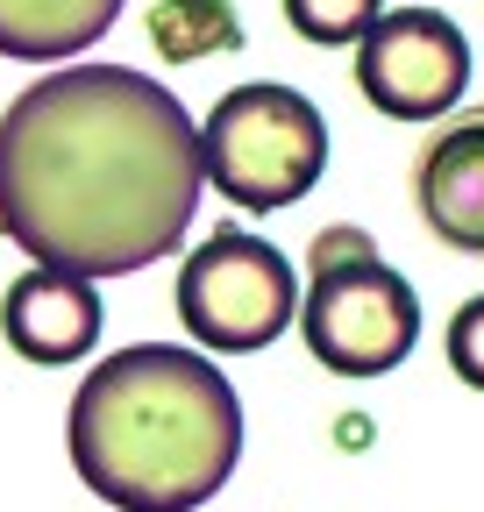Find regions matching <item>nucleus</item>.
Wrapping results in <instances>:
<instances>
[{
    "mask_svg": "<svg viewBox=\"0 0 484 512\" xmlns=\"http://www.w3.org/2000/svg\"><path fill=\"white\" fill-rule=\"evenodd\" d=\"M0 335H8L15 356H29L43 370H65V363L93 356V342H100V299L72 271H36L29 264L8 285V299H0Z\"/></svg>",
    "mask_w": 484,
    "mask_h": 512,
    "instance_id": "7",
    "label": "nucleus"
},
{
    "mask_svg": "<svg viewBox=\"0 0 484 512\" xmlns=\"http://www.w3.org/2000/svg\"><path fill=\"white\" fill-rule=\"evenodd\" d=\"M449 370L470 384V392H484V292L456 306L449 320Z\"/></svg>",
    "mask_w": 484,
    "mask_h": 512,
    "instance_id": "12",
    "label": "nucleus"
},
{
    "mask_svg": "<svg viewBox=\"0 0 484 512\" xmlns=\"http://www.w3.org/2000/svg\"><path fill=\"white\" fill-rule=\"evenodd\" d=\"M356 86L392 121H435L470 86V43L435 8H399L378 15L356 43Z\"/></svg>",
    "mask_w": 484,
    "mask_h": 512,
    "instance_id": "6",
    "label": "nucleus"
},
{
    "mask_svg": "<svg viewBox=\"0 0 484 512\" xmlns=\"http://www.w3.org/2000/svg\"><path fill=\"white\" fill-rule=\"evenodd\" d=\"M299 313V278L292 256L271 249L264 235L214 228L186 264H178V320L186 335L214 356H257L271 349Z\"/></svg>",
    "mask_w": 484,
    "mask_h": 512,
    "instance_id": "5",
    "label": "nucleus"
},
{
    "mask_svg": "<svg viewBox=\"0 0 484 512\" xmlns=\"http://www.w3.org/2000/svg\"><path fill=\"white\" fill-rule=\"evenodd\" d=\"M121 22V0H0V57L57 64L93 50Z\"/></svg>",
    "mask_w": 484,
    "mask_h": 512,
    "instance_id": "9",
    "label": "nucleus"
},
{
    "mask_svg": "<svg viewBox=\"0 0 484 512\" xmlns=\"http://www.w3.org/2000/svg\"><path fill=\"white\" fill-rule=\"evenodd\" d=\"M150 43L164 64H200V57H221L242 43V15H235V0H157Z\"/></svg>",
    "mask_w": 484,
    "mask_h": 512,
    "instance_id": "10",
    "label": "nucleus"
},
{
    "mask_svg": "<svg viewBox=\"0 0 484 512\" xmlns=\"http://www.w3.org/2000/svg\"><path fill=\"white\" fill-rule=\"evenodd\" d=\"M285 22L307 43H363L378 22V0H285Z\"/></svg>",
    "mask_w": 484,
    "mask_h": 512,
    "instance_id": "11",
    "label": "nucleus"
},
{
    "mask_svg": "<svg viewBox=\"0 0 484 512\" xmlns=\"http://www.w3.org/2000/svg\"><path fill=\"white\" fill-rule=\"evenodd\" d=\"M200 128L129 64H65L0 114V235L36 271L129 278L178 249L200 207Z\"/></svg>",
    "mask_w": 484,
    "mask_h": 512,
    "instance_id": "1",
    "label": "nucleus"
},
{
    "mask_svg": "<svg viewBox=\"0 0 484 512\" xmlns=\"http://www.w3.org/2000/svg\"><path fill=\"white\" fill-rule=\"evenodd\" d=\"M413 207L435 228V242L484 256V107L449 121L413 164Z\"/></svg>",
    "mask_w": 484,
    "mask_h": 512,
    "instance_id": "8",
    "label": "nucleus"
},
{
    "mask_svg": "<svg viewBox=\"0 0 484 512\" xmlns=\"http://www.w3.org/2000/svg\"><path fill=\"white\" fill-rule=\"evenodd\" d=\"M299 335L307 356L335 377H385L420 342V299L363 228H321L307 242Z\"/></svg>",
    "mask_w": 484,
    "mask_h": 512,
    "instance_id": "3",
    "label": "nucleus"
},
{
    "mask_svg": "<svg viewBox=\"0 0 484 512\" xmlns=\"http://www.w3.org/2000/svg\"><path fill=\"white\" fill-rule=\"evenodd\" d=\"M200 171L221 185V200L250 207V214H278L321 185L328 121L307 93H292L278 79L235 86L200 121Z\"/></svg>",
    "mask_w": 484,
    "mask_h": 512,
    "instance_id": "4",
    "label": "nucleus"
},
{
    "mask_svg": "<svg viewBox=\"0 0 484 512\" xmlns=\"http://www.w3.org/2000/svg\"><path fill=\"white\" fill-rule=\"evenodd\" d=\"M72 470L121 512H200L242 456V399L214 356L136 342L86 370L72 420Z\"/></svg>",
    "mask_w": 484,
    "mask_h": 512,
    "instance_id": "2",
    "label": "nucleus"
}]
</instances>
